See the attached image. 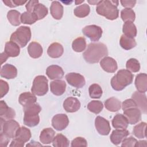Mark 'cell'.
<instances>
[{
	"label": "cell",
	"mask_w": 147,
	"mask_h": 147,
	"mask_svg": "<svg viewBox=\"0 0 147 147\" xmlns=\"http://www.w3.org/2000/svg\"><path fill=\"white\" fill-rule=\"evenodd\" d=\"M31 30L29 27L21 26L17 28L10 36V41L16 42L21 48L25 47L31 38Z\"/></svg>",
	"instance_id": "5b68a950"
},
{
	"label": "cell",
	"mask_w": 147,
	"mask_h": 147,
	"mask_svg": "<svg viewBox=\"0 0 147 147\" xmlns=\"http://www.w3.org/2000/svg\"><path fill=\"white\" fill-rule=\"evenodd\" d=\"M66 83L62 80H55L50 83L51 91L55 95L60 96L63 95L65 91Z\"/></svg>",
	"instance_id": "d6986e66"
},
{
	"label": "cell",
	"mask_w": 147,
	"mask_h": 147,
	"mask_svg": "<svg viewBox=\"0 0 147 147\" xmlns=\"http://www.w3.org/2000/svg\"><path fill=\"white\" fill-rule=\"evenodd\" d=\"M41 111V107L38 103H33L24 107V123L29 127H34L40 122L38 113Z\"/></svg>",
	"instance_id": "277c9868"
},
{
	"label": "cell",
	"mask_w": 147,
	"mask_h": 147,
	"mask_svg": "<svg viewBox=\"0 0 147 147\" xmlns=\"http://www.w3.org/2000/svg\"><path fill=\"white\" fill-rule=\"evenodd\" d=\"M105 106L106 109L109 111L115 112L120 110L121 107V102L118 99L115 97H111L105 100Z\"/></svg>",
	"instance_id": "f1b7e54d"
},
{
	"label": "cell",
	"mask_w": 147,
	"mask_h": 147,
	"mask_svg": "<svg viewBox=\"0 0 147 147\" xmlns=\"http://www.w3.org/2000/svg\"><path fill=\"white\" fill-rule=\"evenodd\" d=\"M119 44L123 49L125 50H129L134 48L136 46L137 43L134 38L122 34L120 38Z\"/></svg>",
	"instance_id": "f546056e"
},
{
	"label": "cell",
	"mask_w": 147,
	"mask_h": 147,
	"mask_svg": "<svg viewBox=\"0 0 147 147\" xmlns=\"http://www.w3.org/2000/svg\"><path fill=\"white\" fill-rule=\"evenodd\" d=\"M63 107L68 113H74L77 111L80 107L79 100L74 97H68L63 102Z\"/></svg>",
	"instance_id": "2e32d148"
},
{
	"label": "cell",
	"mask_w": 147,
	"mask_h": 147,
	"mask_svg": "<svg viewBox=\"0 0 147 147\" xmlns=\"http://www.w3.org/2000/svg\"><path fill=\"white\" fill-rule=\"evenodd\" d=\"M121 3L122 5V6L126 7V8H131L133 7L136 3V1H121Z\"/></svg>",
	"instance_id": "f907efd6"
},
{
	"label": "cell",
	"mask_w": 147,
	"mask_h": 147,
	"mask_svg": "<svg viewBox=\"0 0 147 147\" xmlns=\"http://www.w3.org/2000/svg\"><path fill=\"white\" fill-rule=\"evenodd\" d=\"M24 142L14 138V140H12L10 145H9L10 147L11 146H20V147H22L24 146Z\"/></svg>",
	"instance_id": "816d5d0a"
},
{
	"label": "cell",
	"mask_w": 147,
	"mask_h": 147,
	"mask_svg": "<svg viewBox=\"0 0 147 147\" xmlns=\"http://www.w3.org/2000/svg\"><path fill=\"white\" fill-rule=\"evenodd\" d=\"M122 31L126 36L134 38L137 36V30L136 25L132 22H126L123 25Z\"/></svg>",
	"instance_id": "1f68e13d"
},
{
	"label": "cell",
	"mask_w": 147,
	"mask_h": 147,
	"mask_svg": "<svg viewBox=\"0 0 147 147\" xmlns=\"http://www.w3.org/2000/svg\"><path fill=\"white\" fill-rule=\"evenodd\" d=\"M9 86L8 83L3 80L2 79L0 80V90H1V98H3L9 91Z\"/></svg>",
	"instance_id": "7dc6e473"
},
{
	"label": "cell",
	"mask_w": 147,
	"mask_h": 147,
	"mask_svg": "<svg viewBox=\"0 0 147 147\" xmlns=\"http://www.w3.org/2000/svg\"><path fill=\"white\" fill-rule=\"evenodd\" d=\"M38 3V0H31L28 1L25 5V7L27 10V11L33 13L34 7Z\"/></svg>",
	"instance_id": "681fc988"
},
{
	"label": "cell",
	"mask_w": 147,
	"mask_h": 147,
	"mask_svg": "<svg viewBox=\"0 0 147 147\" xmlns=\"http://www.w3.org/2000/svg\"><path fill=\"white\" fill-rule=\"evenodd\" d=\"M10 138L6 136L2 131H1L0 135V146L6 147L7 146L9 142L10 141Z\"/></svg>",
	"instance_id": "c3c4849f"
},
{
	"label": "cell",
	"mask_w": 147,
	"mask_h": 147,
	"mask_svg": "<svg viewBox=\"0 0 147 147\" xmlns=\"http://www.w3.org/2000/svg\"><path fill=\"white\" fill-rule=\"evenodd\" d=\"M82 32L83 34L88 37L91 41H98L102 37V29L96 25H91L85 26Z\"/></svg>",
	"instance_id": "ba28073f"
},
{
	"label": "cell",
	"mask_w": 147,
	"mask_h": 147,
	"mask_svg": "<svg viewBox=\"0 0 147 147\" xmlns=\"http://www.w3.org/2000/svg\"><path fill=\"white\" fill-rule=\"evenodd\" d=\"M132 107H137L136 103L133 99H127L122 102V109L123 110Z\"/></svg>",
	"instance_id": "bcb514c9"
},
{
	"label": "cell",
	"mask_w": 147,
	"mask_h": 147,
	"mask_svg": "<svg viewBox=\"0 0 147 147\" xmlns=\"http://www.w3.org/2000/svg\"><path fill=\"white\" fill-rule=\"evenodd\" d=\"M33 13L36 16L38 20L43 19L48 13V8L42 3H38L34 8Z\"/></svg>",
	"instance_id": "74e56055"
},
{
	"label": "cell",
	"mask_w": 147,
	"mask_h": 147,
	"mask_svg": "<svg viewBox=\"0 0 147 147\" xmlns=\"http://www.w3.org/2000/svg\"><path fill=\"white\" fill-rule=\"evenodd\" d=\"M128 125L127 119L122 114H117L112 120V125L115 129H126Z\"/></svg>",
	"instance_id": "7402d4cb"
},
{
	"label": "cell",
	"mask_w": 147,
	"mask_h": 147,
	"mask_svg": "<svg viewBox=\"0 0 147 147\" xmlns=\"http://www.w3.org/2000/svg\"><path fill=\"white\" fill-rule=\"evenodd\" d=\"M90 3H91V4H92V5H97L99 2V1H88Z\"/></svg>",
	"instance_id": "6f0895ef"
},
{
	"label": "cell",
	"mask_w": 147,
	"mask_h": 147,
	"mask_svg": "<svg viewBox=\"0 0 147 147\" xmlns=\"http://www.w3.org/2000/svg\"><path fill=\"white\" fill-rule=\"evenodd\" d=\"M84 1V0H83V1H75V4H76V5H78V4H79L80 3L83 2Z\"/></svg>",
	"instance_id": "680465c9"
},
{
	"label": "cell",
	"mask_w": 147,
	"mask_h": 147,
	"mask_svg": "<svg viewBox=\"0 0 147 147\" xmlns=\"http://www.w3.org/2000/svg\"><path fill=\"white\" fill-rule=\"evenodd\" d=\"M90 96L91 98L98 99L102 96L103 91L100 86L96 83L91 84L88 88Z\"/></svg>",
	"instance_id": "60d3db41"
},
{
	"label": "cell",
	"mask_w": 147,
	"mask_h": 147,
	"mask_svg": "<svg viewBox=\"0 0 147 147\" xmlns=\"http://www.w3.org/2000/svg\"><path fill=\"white\" fill-rule=\"evenodd\" d=\"M46 74L50 79L56 80L61 79L64 72L61 67L57 65H51L47 68Z\"/></svg>",
	"instance_id": "e0dca14e"
},
{
	"label": "cell",
	"mask_w": 147,
	"mask_h": 147,
	"mask_svg": "<svg viewBox=\"0 0 147 147\" xmlns=\"http://www.w3.org/2000/svg\"><path fill=\"white\" fill-rule=\"evenodd\" d=\"M55 131L50 127L44 129L40 135V141L43 144H49L52 142L55 137Z\"/></svg>",
	"instance_id": "484cf974"
},
{
	"label": "cell",
	"mask_w": 147,
	"mask_h": 147,
	"mask_svg": "<svg viewBox=\"0 0 147 147\" xmlns=\"http://www.w3.org/2000/svg\"><path fill=\"white\" fill-rule=\"evenodd\" d=\"M21 13L16 10H10L7 12V18L9 22L13 26H17L20 25Z\"/></svg>",
	"instance_id": "836d02e7"
},
{
	"label": "cell",
	"mask_w": 147,
	"mask_h": 147,
	"mask_svg": "<svg viewBox=\"0 0 147 147\" xmlns=\"http://www.w3.org/2000/svg\"><path fill=\"white\" fill-rule=\"evenodd\" d=\"M108 55L106 45L102 42L90 43L83 54L84 60L89 63H98Z\"/></svg>",
	"instance_id": "6da1fadb"
},
{
	"label": "cell",
	"mask_w": 147,
	"mask_h": 147,
	"mask_svg": "<svg viewBox=\"0 0 147 147\" xmlns=\"http://www.w3.org/2000/svg\"><path fill=\"white\" fill-rule=\"evenodd\" d=\"M63 47L61 44L58 42H53L51 44L47 49L48 55L52 58H59L63 55Z\"/></svg>",
	"instance_id": "603a6c76"
},
{
	"label": "cell",
	"mask_w": 147,
	"mask_h": 147,
	"mask_svg": "<svg viewBox=\"0 0 147 147\" xmlns=\"http://www.w3.org/2000/svg\"><path fill=\"white\" fill-rule=\"evenodd\" d=\"M135 86L138 92L145 93L147 90V75L145 73L138 74L135 79Z\"/></svg>",
	"instance_id": "44dd1931"
},
{
	"label": "cell",
	"mask_w": 147,
	"mask_h": 147,
	"mask_svg": "<svg viewBox=\"0 0 147 147\" xmlns=\"http://www.w3.org/2000/svg\"><path fill=\"white\" fill-rule=\"evenodd\" d=\"M1 76L7 79L15 78L17 75V69L16 67L10 64L3 65L1 69Z\"/></svg>",
	"instance_id": "ffe728a7"
},
{
	"label": "cell",
	"mask_w": 147,
	"mask_h": 147,
	"mask_svg": "<svg viewBox=\"0 0 147 147\" xmlns=\"http://www.w3.org/2000/svg\"><path fill=\"white\" fill-rule=\"evenodd\" d=\"M19 103L24 107L34 103L37 101V98L34 94L29 92H23L20 94L18 99Z\"/></svg>",
	"instance_id": "83f0119b"
},
{
	"label": "cell",
	"mask_w": 147,
	"mask_h": 147,
	"mask_svg": "<svg viewBox=\"0 0 147 147\" xmlns=\"http://www.w3.org/2000/svg\"><path fill=\"white\" fill-rule=\"evenodd\" d=\"M63 6L59 1H53L50 6L52 16L56 20H60L63 15Z\"/></svg>",
	"instance_id": "4316f807"
},
{
	"label": "cell",
	"mask_w": 147,
	"mask_h": 147,
	"mask_svg": "<svg viewBox=\"0 0 147 147\" xmlns=\"http://www.w3.org/2000/svg\"><path fill=\"white\" fill-rule=\"evenodd\" d=\"M118 5V1H99L96 7V11L99 15L104 16L108 20H114L119 16Z\"/></svg>",
	"instance_id": "7a4b0ae2"
},
{
	"label": "cell",
	"mask_w": 147,
	"mask_h": 147,
	"mask_svg": "<svg viewBox=\"0 0 147 147\" xmlns=\"http://www.w3.org/2000/svg\"><path fill=\"white\" fill-rule=\"evenodd\" d=\"M21 22L24 24L31 25L36 22L38 19L33 13L25 11L21 15Z\"/></svg>",
	"instance_id": "f35d334b"
},
{
	"label": "cell",
	"mask_w": 147,
	"mask_h": 147,
	"mask_svg": "<svg viewBox=\"0 0 147 147\" xmlns=\"http://www.w3.org/2000/svg\"><path fill=\"white\" fill-rule=\"evenodd\" d=\"M90 11V7L86 3L82 4L76 7L74 9V14L75 16L79 18H83L87 16Z\"/></svg>",
	"instance_id": "d590c367"
},
{
	"label": "cell",
	"mask_w": 147,
	"mask_h": 147,
	"mask_svg": "<svg viewBox=\"0 0 147 147\" xmlns=\"http://www.w3.org/2000/svg\"><path fill=\"white\" fill-rule=\"evenodd\" d=\"M16 117V112L14 109L8 107L4 100L0 102V118L5 121L13 119Z\"/></svg>",
	"instance_id": "9a60e30c"
},
{
	"label": "cell",
	"mask_w": 147,
	"mask_h": 147,
	"mask_svg": "<svg viewBox=\"0 0 147 147\" xmlns=\"http://www.w3.org/2000/svg\"><path fill=\"white\" fill-rule=\"evenodd\" d=\"M13 1L16 6L23 5L26 2H28V1H21V0H13Z\"/></svg>",
	"instance_id": "9f6ffc18"
},
{
	"label": "cell",
	"mask_w": 147,
	"mask_h": 147,
	"mask_svg": "<svg viewBox=\"0 0 147 147\" xmlns=\"http://www.w3.org/2000/svg\"><path fill=\"white\" fill-rule=\"evenodd\" d=\"M65 79L69 84L76 88H80L86 84L84 76L78 73H68L65 75Z\"/></svg>",
	"instance_id": "9c48e42d"
},
{
	"label": "cell",
	"mask_w": 147,
	"mask_h": 147,
	"mask_svg": "<svg viewBox=\"0 0 147 147\" xmlns=\"http://www.w3.org/2000/svg\"><path fill=\"white\" fill-rule=\"evenodd\" d=\"M126 67L129 71H130L133 72H137L140 71V64L137 59L131 58L127 61Z\"/></svg>",
	"instance_id": "7bdbcfd3"
},
{
	"label": "cell",
	"mask_w": 147,
	"mask_h": 147,
	"mask_svg": "<svg viewBox=\"0 0 147 147\" xmlns=\"http://www.w3.org/2000/svg\"><path fill=\"white\" fill-rule=\"evenodd\" d=\"M123 115L126 117L129 123L134 125L141 119V111L138 107H132L123 110Z\"/></svg>",
	"instance_id": "7c38bea8"
},
{
	"label": "cell",
	"mask_w": 147,
	"mask_h": 147,
	"mask_svg": "<svg viewBox=\"0 0 147 147\" xmlns=\"http://www.w3.org/2000/svg\"><path fill=\"white\" fill-rule=\"evenodd\" d=\"M87 146V142L86 140L81 137H76L71 142L72 147H77V146L86 147Z\"/></svg>",
	"instance_id": "ee69618b"
},
{
	"label": "cell",
	"mask_w": 147,
	"mask_h": 147,
	"mask_svg": "<svg viewBox=\"0 0 147 147\" xmlns=\"http://www.w3.org/2000/svg\"><path fill=\"white\" fill-rule=\"evenodd\" d=\"M146 122H142L136 125L133 130V134L138 138H144L146 137Z\"/></svg>",
	"instance_id": "8d00e7d4"
},
{
	"label": "cell",
	"mask_w": 147,
	"mask_h": 147,
	"mask_svg": "<svg viewBox=\"0 0 147 147\" xmlns=\"http://www.w3.org/2000/svg\"><path fill=\"white\" fill-rule=\"evenodd\" d=\"M103 108V105L99 100H92L87 105V109L90 111L94 114H98L102 111Z\"/></svg>",
	"instance_id": "b9f144b4"
},
{
	"label": "cell",
	"mask_w": 147,
	"mask_h": 147,
	"mask_svg": "<svg viewBox=\"0 0 147 147\" xmlns=\"http://www.w3.org/2000/svg\"><path fill=\"white\" fill-rule=\"evenodd\" d=\"M121 17L123 21L125 22L127 21L133 22L134 21L136 18L134 11L130 8H125L122 10L121 12Z\"/></svg>",
	"instance_id": "ab89813d"
},
{
	"label": "cell",
	"mask_w": 147,
	"mask_h": 147,
	"mask_svg": "<svg viewBox=\"0 0 147 147\" xmlns=\"http://www.w3.org/2000/svg\"><path fill=\"white\" fill-rule=\"evenodd\" d=\"M69 124V119L65 114H58L53 116L52 119V126L57 131L65 129Z\"/></svg>",
	"instance_id": "30bf717a"
},
{
	"label": "cell",
	"mask_w": 147,
	"mask_h": 147,
	"mask_svg": "<svg viewBox=\"0 0 147 147\" xmlns=\"http://www.w3.org/2000/svg\"><path fill=\"white\" fill-rule=\"evenodd\" d=\"M129 131L126 129H117L112 131L110 136V140L115 145H118L122 140L129 135Z\"/></svg>",
	"instance_id": "ac0fdd59"
},
{
	"label": "cell",
	"mask_w": 147,
	"mask_h": 147,
	"mask_svg": "<svg viewBox=\"0 0 147 147\" xmlns=\"http://www.w3.org/2000/svg\"><path fill=\"white\" fill-rule=\"evenodd\" d=\"M95 126L97 131L100 135L107 136L111 130L109 122L100 116L96 117L95 119Z\"/></svg>",
	"instance_id": "8fae6325"
},
{
	"label": "cell",
	"mask_w": 147,
	"mask_h": 147,
	"mask_svg": "<svg viewBox=\"0 0 147 147\" xmlns=\"http://www.w3.org/2000/svg\"><path fill=\"white\" fill-rule=\"evenodd\" d=\"M86 46V40L83 37H79L76 38L72 43V48L76 52H81L84 51Z\"/></svg>",
	"instance_id": "d6a6232c"
},
{
	"label": "cell",
	"mask_w": 147,
	"mask_h": 147,
	"mask_svg": "<svg viewBox=\"0 0 147 147\" xmlns=\"http://www.w3.org/2000/svg\"><path fill=\"white\" fill-rule=\"evenodd\" d=\"M1 131H2L10 138H14L16 132L20 128L19 123L15 120L5 121L1 118Z\"/></svg>",
	"instance_id": "52a82bcc"
},
{
	"label": "cell",
	"mask_w": 147,
	"mask_h": 147,
	"mask_svg": "<svg viewBox=\"0 0 147 147\" xmlns=\"http://www.w3.org/2000/svg\"><path fill=\"white\" fill-rule=\"evenodd\" d=\"M146 141L143 140V141H137L135 145V146H146Z\"/></svg>",
	"instance_id": "11a10c76"
},
{
	"label": "cell",
	"mask_w": 147,
	"mask_h": 147,
	"mask_svg": "<svg viewBox=\"0 0 147 147\" xmlns=\"http://www.w3.org/2000/svg\"><path fill=\"white\" fill-rule=\"evenodd\" d=\"M4 52H5L9 57H17L20 53V46L13 41H7L5 44Z\"/></svg>",
	"instance_id": "d4e9b609"
},
{
	"label": "cell",
	"mask_w": 147,
	"mask_h": 147,
	"mask_svg": "<svg viewBox=\"0 0 147 147\" xmlns=\"http://www.w3.org/2000/svg\"><path fill=\"white\" fill-rule=\"evenodd\" d=\"M28 52L31 57L37 59L41 56L43 53V49L39 43L33 41L29 44L28 47Z\"/></svg>",
	"instance_id": "cb8c5ba5"
},
{
	"label": "cell",
	"mask_w": 147,
	"mask_h": 147,
	"mask_svg": "<svg viewBox=\"0 0 147 147\" xmlns=\"http://www.w3.org/2000/svg\"><path fill=\"white\" fill-rule=\"evenodd\" d=\"M48 80L44 75L37 76L33 80L31 91L34 95L43 96L48 91Z\"/></svg>",
	"instance_id": "8992f818"
},
{
	"label": "cell",
	"mask_w": 147,
	"mask_h": 147,
	"mask_svg": "<svg viewBox=\"0 0 147 147\" xmlns=\"http://www.w3.org/2000/svg\"><path fill=\"white\" fill-rule=\"evenodd\" d=\"M132 99L135 101L137 104V107L144 114L146 113L147 111V103L146 97L145 93L135 91L131 96Z\"/></svg>",
	"instance_id": "5bb4252c"
},
{
	"label": "cell",
	"mask_w": 147,
	"mask_h": 147,
	"mask_svg": "<svg viewBox=\"0 0 147 147\" xmlns=\"http://www.w3.org/2000/svg\"><path fill=\"white\" fill-rule=\"evenodd\" d=\"M8 57H9V56L6 54L5 52L1 53V64H2L4 62H5Z\"/></svg>",
	"instance_id": "db71d44e"
},
{
	"label": "cell",
	"mask_w": 147,
	"mask_h": 147,
	"mask_svg": "<svg viewBox=\"0 0 147 147\" xmlns=\"http://www.w3.org/2000/svg\"><path fill=\"white\" fill-rule=\"evenodd\" d=\"M137 140L132 136H130L128 138H125L123 140L121 144L122 146L125 147H133L135 146V145Z\"/></svg>",
	"instance_id": "f6af8a7d"
},
{
	"label": "cell",
	"mask_w": 147,
	"mask_h": 147,
	"mask_svg": "<svg viewBox=\"0 0 147 147\" xmlns=\"http://www.w3.org/2000/svg\"><path fill=\"white\" fill-rule=\"evenodd\" d=\"M30 130L26 127L22 126L17 130L15 138L24 142H28L31 138Z\"/></svg>",
	"instance_id": "4dcf8cb0"
},
{
	"label": "cell",
	"mask_w": 147,
	"mask_h": 147,
	"mask_svg": "<svg viewBox=\"0 0 147 147\" xmlns=\"http://www.w3.org/2000/svg\"><path fill=\"white\" fill-rule=\"evenodd\" d=\"M100 65L105 71L109 73L115 72L118 68L117 61L109 56L104 57L100 61Z\"/></svg>",
	"instance_id": "4fadbf2b"
},
{
	"label": "cell",
	"mask_w": 147,
	"mask_h": 147,
	"mask_svg": "<svg viewBox=\"0 0 147 147\" xmlns=\"http://www.w3.org/2000/svg\"><path fill=\"white\" fill-rule=\"evenodd\" d=\"M52 145L55 147H67L69 145V141L65 136L60 133L54 137Z\"/></svg>",
	"instance_id": "e575fe53"
},
{
	"label": "cell",
	"mask_w": 147,
	"mask_h": 147,
	"mask_svg": "<svg viewBox=\"0 0 147 147\" xmlns=\"http://www.w3.org/2000/svg\"><path fill=\"white\" fill-rule=\"evenodd\" d=\"M133 74L130 71L120 69L111 78V87L115 91H121L133 82Z\"/></svg>",
	"instance_id": "3957f363"
},
{
	"label": "cell",
	"mask_w": 147,
	"mask_h": 147,
	"mask_svg": "<svg viewBox=\"0 0 147 147\" xmlns=\"http://www.w3.org/2000/svg\"><path fill=\"white\" fill-rule=\"evenodd\" d=\"M2 2L5 4V5H6L7 6H9L10 7H16V5L14 4V3L13 2V1H11V0H3Z\"/></svg>",
	"instance_id": "f5cc1de1"
}]
</instances>
